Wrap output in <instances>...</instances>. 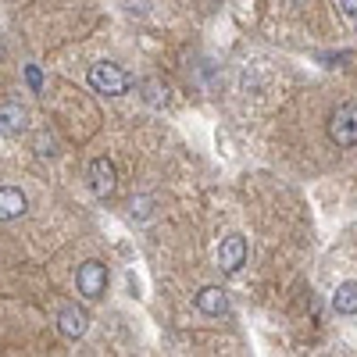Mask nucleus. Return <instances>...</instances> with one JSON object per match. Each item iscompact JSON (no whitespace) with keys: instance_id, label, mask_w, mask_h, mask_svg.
<instances>
[{"instance_id":"nucleus-4","label":"nucleus","mask_w":357,"mask_h":357,"mask_svg":"<svg viewBox=\"0 0 357 357\" xmlns=\"http://www.w3.org/2000/svg\"><path fill=\"white\" fill-rule=\"evenodd\" d=\"M243 264H247V240L232 232V236H225L222 247H218V268L225 275H236Z\"/></svg>"},{"instance_id":"nucleus-11","label":"nucleus","mask_w":357,"mask_h":357,"mask_svg":"<svg viewBox=\"0 0 357 357\" xmlns=\"http://www.w3.org/2000/svg\"><path fill=\"white\" fill-rule=\"evenodd\" d=\"M25 79H29V86H33V89H40V86H43V75H40V68H36V65H29V68H25Z\"/></svg>"},{"instance_id":"nucleus-12","label":"nucleus","mask_w":357,"mask_h":357,"mask_svg":"<svg viewBox=\"0 0 357 357\" xmlns=\"http://www.w3.org/2000/svg\"><path fill=\"white\" fill-rule=\"evenodd\" d=\"M340 8H343L350 18H357V0H340Z\"/></svg>"},{"instance_id":"nucleus-5","label":"nucleus","mask_w":357,"mask_h":357,"mask_svg":"<svg viewBox=\"0 0 357 357\" xmlns=\"http://www.w3.org/2000/svg\"><path fill=\"white\" fill-rule=\"evenodd\" d=\"M114 186H118V172H114V165H111L107 158H97L93 165H89V190H93V197L107 200V197L114 193Z\"/></svg>"},{"instance_id":"nucleus-1","label":"nucleus","mask_w":357,"mask_h":357,"mask_svg":"<svg viewBox=\"0 0 357 357\" xmlns=\"http://www.w3.org/2000/svg\"><path fill=\"white\" fill-rule=\"evenodd\" d=\"M329 139L336 146H343V151H350V146H357V104H340L333 114H329Z\"/></svg>"},{"instance_id":"nucleus-6","label":"nucleus","mask_w":357,"mask_h":357,"mask_svg":"<svg viewBox=\"0 0 357 357\" xmlns=\"http://www.w3.org/2000/svg\"><path fill=\"white\" fill-rule=\"evenodd\" d=\"M57 329H61V336H68V340H79L89 329V314L82 307H61L57 311Z\"/></svg>"},{"instance_id":"nucleus-3","label":"nucleus","mask_w":357,"mask_h":357,"mask_svg":"<svg viewBox=\"0 0 357 357\" xmlns=\"http://www.w3.org/2000/svg\"><path fill=\"white\" fill-rule=\"evenodd\" d=\"M75 282H79V293L86 301H100L104 289H107V268L100 261H86V264H79Z\"/></svg>"},{"instance_id":"nucleus-10","label":"nucleus","mask_w":357,"mask_h":357,"mask_svg":"<svg viewBox=\"0 0 357 357\" xmlns=\"http://www.w3.org/2000/svg\"><path fill=\"white\" fill-rule=\"evenodd\" d=\"M333 311H336V314H357V282H343V286H336Z\"/></svg>"},{"instance_id":"nucleus-7","label":"nucleus","mask_w":357,"mask_h":357,"mask_svg":"<svg viewBox=\"0 0 357 357\" xmlns=\"http://www.w3.org/2000/svg\"><path fill=\"white\" fill-rule=\"evenodd\" d=\"M197 311H200V314H211V318L229 314V296H225V289H218V286H204V289L197 293Z\"/></svg>"},{"instance_id":"nucleus-2","label":"nucleus","mask_w":357,"mask_h":357,"mask_svg":"<svg viewBox=\"0 0 357 357\" xmlns=\"http://www.w3.org/2000/svg\"><path fill=\"white\" fill-rule=\"evenodd\" d=\"M129 75L118 68V65H111V61H97L93 68H89V86L97 89V93H107V97H122L126 89H129Z\"/></svg>"},{"instance_id":"nucleus-8","label":"nucleus","mask_w":357,"mask_h":357,"mask_svg":"<svg viewBox=\"0 0 357 357\" xmlns=\"http://www.w3.org/2000/svg\"><path fill=\"white\" fill-rule=\"evenodd\" d=\"M29 126V114L22 104H0V136H22Z\"/></svg>"},{"instance_id":"nucleus-9","label":"nucleus","mask_w":357,"mask_h":357,"mask_svg":"<svg viewBox=\"0 0 357 357\" xmlns=\"http://www.w3.org/2000/svg\"><path fill=\"white\" fill-rule=\"evenodd\" d=\"M25 193L15 190V186H0V222H11V218H22L25 215Z\"/></svg>"}]
</instances>
